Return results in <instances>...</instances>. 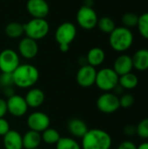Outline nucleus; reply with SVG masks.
<instances>
[{
    "mask_svg": "<svg viewBox=\"0 0 148 149\" xmlns=\"http://www.w3.org/2000/svg\"><path fill=\"white\" fill-rule=\"evenodd\" d=\"M13 84L18 88L28 89L37 84L39 79L38 68L31 64H20L12 72Z\"/></svg>",
    "mask_w": 148,
    "mask_h": 149,
    "instance_id": "f257e3e1",
    "label": "nucleus"
},
{
    "mask_svg": "<svg viewBox=\"0 0 148 149\" xmlns=\"http://www.w3.org/2000/svg\"><path fill=\"white\" fill-rule=\"evenodd\" d=\"M81 140V149H110L113 144L111 135L99 128L89 129Z\"/></svg>",
    "mask_w": 148,
    "mask_h": 149,
    "instance_id": "f03ea898",
    "label": "nucleus"
},
{
    "mask_svg": "<svg viewBox=\"0 0 148 149\" xmlns=\"http://www.w3.org/2000/svg\"><path fill=\"white\" fill-rule=\"evenodd\" d=\"M134 41L132 30L124 26L116 27L109 34V45L117 52H124L129 50Z\"/></svg>",
    "mask_w": 148,
    "mask_h": 149,
    "instance_id": "7ed1b4c3",
    "label": "nucleus"
},
{
    "mask_svg": "<svg viewBox=\"0 0 148 149\" xmlns=\"http://www.w3.org/2000/svg\"><path fill=\"white\" fill-rule=\"evenodd\" d=\"M24 31L25 37L38 41L47 36L50 25L45 18H32L24 24Z\"/></svg>",
    "mask_w": 148,
    "mask_h": 149,
    "instance_id": "20e7f679",
    "label": "nucleus"
},
{
    "mask_svg": "<svg viewBox=\"0 0 148 149\" xmlns=\"http://www.w3.org/2000/svg\"><path fill=\"white\" fill-rule=\"evenodd\" d=\"M119 78L120 76L113 68L105 67L97 71L95 85L105 93L111 92L119 85Z\"/></svg>",
    "mask_w": 148,
    "mask_h": 149,
    "instance_id": "39448f33",
    "label": "nucleus"
},
{
    "mask_svg": "<svg viewBox=\"0 0 148 149\" xmlns=\"http://www.w3.org/2000/svg\"><path fill=\"white\" fill-rule=\"evenodd\" d=\"M78 24L84 30H92L97 26L99 17L92 7L83 5L81 6L76 15Z\"/></svg>",
    "mask_w": 148,
    "mask_h": 149,
    "instance_id": "423d86ee",
    "label": "nucleus"
},
{
    "mask_svg": "<svg viewBox=\"0 0 148 149\" xmlns=\"http://www.w3.org/2000/svg\"><path fill=\"white\" fill-rule=\"evenodd\" d=\"M20 65L19 54L12 49H4L0 52V71L3 73H12Z\"/></svg>",
    "mask_w": 148,
    "mask_h": 149,
    "instance_id": "0eeeda50",
    "label": "nucleus"
},
{
    "mask_svg": "<svg viewBox=\"0 0 148 149\" xmlns=\"http://www.w3.org/2000/svg\"><path fill=\"white\" fill-rule=\"evenodd\" d=\"M98 109L104 113H113L120 108V98L113 93L106 92L102 93L96 101Z\"/></svg>",
    "mask_w": 148,
    "mask_h": 149,
    "instance_id": "6e6552de",
    "label": "nucleus"
},
{
    "mask_svg": "<svg viewBox=\"0 0 148 149\" xmlns=\"http://www.w3.org/2000/svg\"><path fill=\"white\" fill-rule=\"evenodd\" d=\"M54 36L55 40L59 45H70L77 36V27L71 22H65L58 25Z\"/></svg>",
    "mask_w": 148,
    "mask_h": 149,
    "instance_id": "1a4fd4ad",
    "label": "nucleus"
},
{
    "mask_svg": "<svg viewBox=\"0 0 148 149\" xmlns=\"http://www.w3.org/2000/svg\"><path fill=\"white\" fill-rule=\"evenodd\" d=\"M27 126L30 130L42 133L48 127H50L51 120L50 117L44 112L36 111L29 114L26 120Z\"/></svg>",
    "mask_w": 148,
    "mask_h": 149,
    "instance_id": "9d476101",
    "label": "nucleus"
},
{
    "mask_svg": "<svg viewBox=\"0 0 148 149\" xmlns=\"http://www.w3.org/2000/svg\"><path fill=\"white\" fill-rule=\"evenodd\" d=\"M97 70L95 67L86 64L81 65L76 74L77 83L83 88H89L95 85Z\"/></svg>",
    "mask_w": 148,
    "mask_h": 149,
    "instance_id": "9b49d317",
    "label": "nucleus"
},
{
    "mask_svg": "<svg viewBox=\"0 0 148 149\" xmlns=\"http://www.w3.org/2000/svg\"><path fill=\"white\" fill-rule=\"evenodd\" d=\"M6 101L8 113L11 116L20 118L26 114L29 107L24 100V97L18 94H14L13 96L8 98Z\"/></svg>",
    "mask_w": 148,
    "mask_h": 149,
    "instance_id": "f8f14e48",
    "label": "nucleus"
},
{
    "mask_svg": "<svg viewBox=\"0 0 148 149\" xmlns=\"http://www.w3.org/2000/svg\"><path fill=\"white\" fill-rule=\"evenodd\" d=\"M18 54L25 59H32L38 53V42L28 37L23 38L18 43Z\"/></svg>",
    "mask_w": 148,
    "mask_h": 149,
    "instance_id": "ddd939ff",
    "label": "nucleus"
},
{
    "mask_svg": "<svg viewBox=\"0 0 148 149\" xmlns=\"http://www.w3.org/2000/svg\"><path fill=\"white\" fill-rule=\"evenodd\" d=\"M26 10L32 18H45L50 11V6L45 0H28Z\"/></svg>",
    "mask_w": 148,
    "mask_h": 149,
    "instance_id": "4468645a",
    "label": "nucleus"
},
{
    "mask_svg": "<svg viewBox=\"0 0 148 149\" xmlns=\"http://www.w3.org/2000/svg\"><path fill=\"white\" fill-rule=\"evenodd\" d=\"M113 69L119 76L132 72L133 69L132 57L128 54H121L118 56L114 60Z\"/></svg>",
    "mask_w": 148,
    "mask_h": 149,
    "instance_id": "2eb2a0df",
    "label": "nucleus"
},
{
    "mask_svg": "<svg viewBox=\"0 0 148 149\" xmlns=\"http://www.w3.org/2000/svg\"><path fill=\"white\" fill-rule=\"evenodd\" d=\"M24 100L28 105L29 107L31 108H38L43 105L45 100V95L44 93L37 87H31L29 89L27 92Z\"/></svg>",
    "mask_w": 148,
    "mask_h": 149,
    "instance_id": "dca6fc26",
    "label": "nucleus"
},
{
    "mask_svg": "<svg viewBox=\"0 0 148 149\" xmlns=\"http://www.w3.org/2000/svg\"><path fill=\"white\" fill-rule=\"evenodd\" d=\"M4 149H23V136L17 130H10L3 136Z\"/></svg>",
    "mask_w": 148,
    "mask_h": 149,
    "instance_id": "f3484780",
    "label": "nucleus"
},
{
    "mask_svg": "<svg viewBox=\"0 0 148 149\" xmlns=\"http://www.w3.org/2000/svg\"><path fill=\"white\" fill-rule=\"evenodd\" d=\"M67 129L68 132L74 138H78V139H82L89 130L86 123L83 120L78 118L72 119L68 121Z\"/></svg>",
    "mask_w": 148,
    "mask_h": 149,
    "instance_id": "a211bd4d",
    "label": "nucleus"
},
{
    "mask_svg": "<svg viewBox=\"0 0 148 149\" xmlns=\"http://www.w3.org/2000/svg\"><path fill=\"white\" fill-rule=\"evenodd\" d=\"M133 68L140 72L148 70V49L141 48L137 50L132 56Z\"/></svg>",
    "mask_w": 148,
    "mask_h": 149,
    "instance_id": "6ab92c4d",
    "label": "nucleus"
},
{
    "mask_svg": "<svg viewBox=\"0 0 148 149\" xmlns=\"http://www.w3.org/2000/svg\"><path fill=\"white\" fill-rule=\"evenodd\" d=\"M85 58L88 65L96 68L104 63L106 59V52L100 47H93L89 50Z\"/></svg>",
    "mask_w": 148,
    "mask_h": 149,
    "instance_id": "aec40b11",
    "label": "nucleus"
},
{
    "mask_svg": "<svg viewBox=\"0 0 148 149\" xmlns=\"http://www.w3.org/2000/svg\"><path fill=\"white\" fill-rule=\"evenodd\" d=\"M41 142H42L41 134L36 131H32L29 129V131H27L23 135V148H38Z\"/></svg>",
    "mask_w": 148,
    "mask_h": 149,
    "instance_id": "412c9836",
    "label": "nucleus"
},
{
    "mask_svg": "<svg viewBox=\"0 0 148 149\" xmlns=\"http://www.w3.org/2000/svg\"><path fill=\"white\" fill-rule=\"evenodd\" d=\"M119 85L124 90H133L136 88L139 85V78L136 74L129 72L120 76Z\"/></svg>",
    "mask_w": 148,
    "mask_h": 149,
    "instance_id": "4be33fe9",
    "label": "nucleus"
},
{
    "mask_svg": "<svg viewBox=\"0 0 148 149\" xmlns=\"http://www.w3.org/2000/svg\"><path fill=\"white\" fill-rule=\"evenodd\" d=\"M5 34L10 38H17L24 34V24L18 22H10L5 26Z\"/></svg>",
    "mask_w": 148,
    "mask_h": 149,
    "instance_id": "5701e85b",
    "label": "nucleus"
},
{
    "mask_svg": "<svg viewBox=\"0 0 148 149\" xmlns=\"http://www.w3.org/2000/svg\"><path fill=\"white\" fill-rule=\"evenodd\" d=\"M41 138L42 141H44L47 145H56L61 136L56 129L48 127L44 132H42Z\"/></svg>",
    "mask_w": 148,
    "mask_h": 149,
    "instance_id": "b1692460",
    "label": "nucleus"
},
{
    "mask_svg": "<svg viewBox=\"0 0 148 149\" xmlns=\"http://www.w3.org/2000/svg\"><path fill=\"white\" fill-rule=\"evenodd\" d=\"M56 149H81V145L72 137H61L56 144Z\"/></svg>",
    "mask_w": 148,
    "mask_h": 149,
    "instance_id": "393cba45",
    "label": "nucleus"
},
{
    "mask_svg": "<svg viewBox=\"0 0 148 149\" xmlns=\"http://www.w3.org/2000/svg\"><path fill=\"white\" fill-rule=\"evenodd\" d=\"M97 27L102 32L110 34L116 28V25H115V23L113 18H111L109 17H102L99 18Z\"/></svg>",
    "mask_w": 148,
    "mask_h": 149,
    "instance_id": "a878e982",
    "label": "nucleus"
},
{
    "mask_svg": "<svg viewBox=\"0 0 148 149\" xmlns=\"http://www.w3.org/2000/svg\"><path fill=\"white\" fill-rule=\"evenodd\" d=\"M138 21H139V16L134 12H126L121 17V22L123 24V26L130 30L137 27Z\"/></svg>",
    "mask_w": 148,
    "mask_h": 149,
    "instance_id": "bb28decb",
    "label": "nucleus"
},
{
    "mask_svg": "<svg viewBox=\"0 0 148 149\" xmlns=\"http://www.w3.org/2000/svg\"><path fill=\"white\" fill-rule=\"evenodd\" d=\"M137 28L140 35L143 38L148 40V11L144 12L139 16Z\"/></svg>",
    "mask_w": 148,
    "mask_h": 149,
    "instance_id": "cd10ccee",
    "label": "nucleus"
},
{
    "mask_svg": "<svg viewBox=\"0 0 148 149\" xmlns=\"http://www.w3.org/2000/svg\"><path fill=\"white\" fill-rule=\"evenodd\" d=\"M136 134L141 139H148V118L141 120L136 127Z\"/></svg>",
    "mask_w": 148,
    "mask_h": 149,
    "instance_id": "c85d7f7f",
    "label": "nucleus"
},
{
    "mask_svg": "<svg viewBox=\"0 0 148 149\" xmlns=\"http://www.w3.org/2000/svg\"><path fill=\"white\" fill-rule=\"evenodd\" d=\"M133 103H134V98L130 93L123 94L120 98V106L122 108H125V109L129 108L133 105Z\"/></svg>",
    "mask_w": 148,
    "mask_h": 149,
    "instance_id": "c756f323",
    "label": "nucleus"
},
{
    "mask_svg": "<svg viewBox=\"0 0 148 149\" xmlns=\"http://www.w3.org/2000/svg\"><path fill=\"white\" fill-rule=\"evenodd\" d=\"M0 86L3 88L14 86L12 73H3L2 72V74L0 75Z\"/></svg>",
    "mask_w": 148,
    "mask_h": 149,
    "instance_id": "7c9ffc66",
    "label": "nucleus"
},
{
    "mask_svg": "<svg viewBox=\"0 0 148 149\" xmlns=\"http://www.w3.org/2000/svg\"><path fill=\"white\" fill-rule=\"evenodd\" d=\"M10 130V127L7 120L4 118H0V136L5 135Z\"/></svg>",
    "mask_w": 148,
    "mask_h": 149,
    "instance_id": "2f4dec72",
    "label": "nucleus"
},
{
    "mask_svg": "<svg viewBox=\"0 0 148 149\" xmlns=\"http://www.w3.org/2000/svg\"><path fill=\"white\" fill-rule=\"evenodd\" d=\"M117 149H137V146L131 141H124L119 145Z\"/></svg>",
    "mask_w": 148,
    "mask_h": 149,
    "instance_id": "473e14b6",
    "label": "nucleus"
},
{
    "mask_svg": "<svg viewBox=\"0 0 148 149\" xmlns=\"http://www.w3.org/2000/svg\"><path fill=\"white\" fill-rule=\"evenodd\" d=\"M8 109H7V101L3 99L0 98V118H4V116L7 114Z\"/></svg>",
    "mask_w": 148,
    "mask_h": 149,
    "instance_id": "72a5a7b5",
    "label": "nucleus"
},
{
    "mask_svg": "<svg viewBox=\"0 0 148 149\" xmlns=\"http://www.w3.org/2000/svg\"><path fill=\"white\" fill-rule=\"evenodd\" d=\"M124 133L127 136H133L136 134V127L133 125H127L124 127Z\"/></svg>",
    "mask_w": 148,
    "mask_h": 149,
    "instance_id": "f704fd0d",
    "label": "nucleus"
},
{
    "mask_svg": "<svg viewBox=\"0 0 148 149\" xmlns=\"http://www.w3.org/2000/svg\"><path fill=\"white\" fill-rule=\"evenodd\" d=\"M3 93L7 98H10L15 94V92H14V89L12 86H8V87L3 88Z\"/></svg>",
    "mask_w": 148,
    "mask_h": 149,
    "instance_id": "c9c22d12",
    "label": "nucleus"
},
{
    "mask_svg": "<svg viewBox=\"0 0 148 149\" xmlns=\"http://www.w3.org/2000/svg\"><path fill=\"white\" fill-rule=\"evenodd\" d=\"M137 149H148V142H143L139 147H137Z\"/></svg>",
    "mask_w": 148,
    "mask_h": 149,
    "instance_id": "e433bc0d",
    "label": "nucleus"
},
{
    "mask_svg": "<svg viewBox=\"0 0 148 149\" xmlns=\"http://www.w3.org/2000/svg\"><path fill=\"white\" fill-rule=\"evenodd\" d=\"M84 5L89 6V7H92V5H93V0H85Z\"/></svg>",
    "mask_w": 148,
    "mask_h": 149,
    "instance_id": "4c0bfd02",
    "label": "nucleus"
},
{
    "mask_svg": "<svg viewBox=\"0 0 148 149\" xmlns=\"http://www.w3.org/2000/svg\"><path fill=\"white\" fill-rule=\"evenodd\" d=\"M35 149H40V148H35Z\"/></svg>",
    "mask_w": 148,
    "mask_h": 149,
    "instance_id": "58836bf2",
    "label": "nucleus"
},
{
    "mask_svg": "<svg viewBox=\"0 0 148 149\" xmlns=\"http://www.w3.org/2000/svg\"><path fill=\"white\" fill-rule=\"evenodd\" d=\"M147 1H148V0H147Z\"/></svg>",
    "mask_w": 148,
    "mask_h": 149,
    "instance_id": "ea45409f",
    "label": "nucleus"
}]
</instances>
